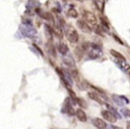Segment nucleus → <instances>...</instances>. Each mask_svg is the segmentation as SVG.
<instances>
[{
  "label": "nucleus",
  "mask_w": 130,
  "mask_h": 129,
  "mask_svg": "<svg viewBox=\"0 0 130 129\" xmlns=\"http://www.w3.org/2000/svg\"><path fill=\"white\" fill-rule=\"evenodd\" d=\"M66 34H67V38L70 43H77L78 42L79 34L76 31V29L74 28H73L72 26H69V27L67 28Z\"/></svg>",
  "instance_id": "obj_1"
},
{
  "label": "nucleus",
  "mask_w": 130,
  "mask_h": 129,
  "mask_svg": "<svg viewBox=\"0 0 130 129\" xmlns=\"http://www.w3.org/2000/svg\"><path fill=\"white\" fill-rule=\"evenodd\" d=\"M82 16H83V19L85 20L88 23L95 25L98 22V19H96V15H95L93 13L89 12V11H84L83 14H82Z\"/></svg>",
  "instance_id": "obj_2"
},
{
  "label": "nucleus",
  "mask_w": 130,
  "mask_h": 129,
  "mask_svg": "<svg viewBox=\"0 0 130 129\" xmlns=\"http://www.w3.org/2000/svg\"><path fill=\"white\" fill-rule=\"evenodd\" d=\"M76 24H77V27L82 31V32L88 33V34H90V33L92 32V29L89 27L86 21H83V20H78Z\"/></svg>",
  "instance_id": "obj_3"
},
{
  "label": "nucleus",
  "mask_w": 130,
  "mask_h": 129,
  "mask_svg": "<svg viewBox=\"0 0 130 129\" xmlns=\"http://www.w3.org/2000/svg\"><path fill=\"white\" fill-rule=\"evenodd\" d=\"M116 65L126 74H130V65L126 62V60H117Z\"/></svg>",
  "instance_id": "obj_4"
},
{
  "label": "nucleus",
  "mask_w": 130,
  "mask_h": 129,
  "mask_svg": "<svg viewBox=\"0 0 130 129\" xmlns=\"http://www.w3.org/2000/svg\"><path fill=\"white\" fill-rule=\"evenodd\" d=\"M101 115H102V117L104 118V119H105V120L109 121V122H111V123H114V122H116V120H117V118L115 117L112 113H111L108 110H102Z\"/></svg>",
  "instance_id": "obj_5"
},
{
  "label": "nucleus",
  "mask_w": 130,
  "mask_h": 129,
  "mask_svg": "<svg viewBox=\"0 0 130 129\" xmlns=\"http://www.w3.org/2000/svg\"><path fill=\"white\" fill-rule=\"evenodd\" d=\"M92 123L96 128H99V129L107 128V124H106V122L104 120H103V119H99V118H95V119H93Z\"/></svg>",
  "instance_id": "obj_6"
},
{
  "label": "nucleus",
  "mask_w": 130,
  "mask_h": 129,
  "mask_svg": "<svg viewBox=\"0 0 130 129\" xmlns=\"http://www.w3.org/2000/svg\"><path fill=\"white\" fill-rule=\"evenodd\" d=\"M75 115L80 122H86V121H87V115H86V113L84 112V110H82V109H78V110H76Z\"/></svg>",
  "instance_id": "obj_7"
},
{
  "label": "nucleus",
  "mask_w": 130,
  "mask_h": 129,
  "mask_svg": "<svg viewBox=\"0 0 130 129\" xmlns=\"http://www.w3.org/2000/svg\"><path fill=\"white\" fill-rule=\"evenodd\" d=\"M52 30H53V34H54L57 38H58L59 39L63 38V37H64L63 30H62V29L60 28V26H54Z\"/></svg>",
  "instance_id": "obj_8"
},
{
  "label": "nucleus",
  "mask_w": 130,
  "mask_h": 129,
  "mask_svg": "<svg viewBox=\"0 0 130 129\" xmlns=\"http://www.w3.org/2000/svg\"><path fill=\"white\" fill-rule=\"evenodd\" d=\"M111 99H112V101L116 103L118 106H124V105L126 104L125 101L122 99L121 96H119V95H112V96H111Z\"/></svg>",
  "instance_id": "obj_9"
},
{
  "label": "nucleus",
  "mask_w": 130,
  "mask_h": 129,
  "mask_svg": "<svg viewBox=\"0 0 130 129\" xmlns=\"http://www.w3.org/2000/svg\"><path fill=\"white\" fill-rule=\"evenodd\" d=\"M88 95H89V97L91 99V100L96 101V102H98L99 104H104L103 100H102V99L100 98V97L98 96V95H96V93H94V92H89V93H88Z\"/></svg>",
  "instance_id": "obj_10"
},
{
  "label": "nucleus",
  "mask_w": 130,
  "mask_h": 129,
  "mask_svg": "<svg viewBox=\"0 0 130 129\" xmlns=\"http://www.w3.org/2000/svg\"><path fill=\"white\" fill-rule=\"evenodd\" d=\"M45 47H46V50L48 52L49 54L52 55L53 57H56V50H55L54 45H53L52 43L46 44V45H45Z\"/></svg>",
  "instance_id": "obj_11"
},
{
  "label": "nucleus",
  "mask_w": 130,
  "mask_h": 129,
  "mask_svg": "<svg viewBox=\"0 0 130 129\" xmlns=\"http://www.w3.org/2000/svg\"><path fill=\"white\" fill-rule=\"evenodd\" d=\"M65 108H66V112H67L69 116H74V114H75V111H74V108L71 106V104L69 103L68 100H67V102H66Z\"/></svg>",
  "instance_id": "obj_12"
},
{
  "label": "nucleus",
  "mask_w": 130,
  "mask_h": 129,
  "mask_svg": "<svg viewBox=\"0 0 130 129\" xmlns=\"http://www.w3.org/2000/svg\"><path fill=\"white\" fill-rule=\"evenodd\" d=\"M110 53H111V54L112 55L116 60H126L125 57L120 53H119L118 51H115V50H113V49H111V50L110 51Z\"/></svg>",
  "instance_id": "obj_13"
},
{
  "label": "nucleus",
  "mask_w": 130,
  "mask_h": 129,
  "mask_svg": "<svg viewBox=\"0 0 130 129\" xmlns=\"http://www.w3.org/2000/svg\"><path fill=\"white\" fill-rule=\"evenodd\" d=\"M93 2L96 5V8L98 9L101 12H104V0H93Z\"/></svg>",
  "instance_id": "obj_14"
},
{
  "label": "nucleus",
  "mask_w": 130,
  "mask_h": 129,
  "mask_svg": "<svg viewBox=\"0 0 130 129\" xmlns=\"http://www.w3.org/2000/svg\"><path fill=\"white\" fill-rule=\"evenodd\" d=\"M58 50H59V52L62 54L66 55L67 53V52H68V47H67V45H66L65 43L61 42V43L59 44V45H58Z\"/></svg>",
  "instance_id": "obj_15"
},
{
  "label": "nucleus",
  "mask_w": 130,
  "mask_h": 129,
  "mask_svg": "<svg viewBox=\"0 0 130 129\" xmlns=\"http://www.w3.org/2000/svg\"><path fill=\"white\" fill-rule=\"evenodd\" d=\"M106 108H107V110H109L111 113H112L113 115L115 116V117L117 118V119H120V115L119 114V112L117 111V110L115 108H113L112 106H111V105H109V104H106Z\"/></svg>",
  "instance_id": "obj_16"
},
{
  "label": "nucleus",
  "mask_w": 130,
  "mask_h": 129,
  "mask_svg": "<svg viewBox=\"0 0 130 129\" xmlns=\"http://www.w3.org/2000/svg\"><path fill=\"white\" fill-rule=\"evenodd\" d=\"M45 33H46V37L48 38V40L52 41V33L53 30L52 28H50V26L48 25H45Z\"/></svg>",
  "instance_id": "obj_17"
},
{
  "label": "nucleus",
  "mask_w": 130,
  "mask_h": 129,
  "mask_svg": "<svg viewBox=\"0 0 130 129\" xmlns=\"http://www.w3.org/2000/svg\"><path fill=\"white\" fill-rule=\"evenodd\" d=\"M74 53H75V55L78 57V60H80L83 56V53L84 50L82 48V46H77L74 50Z\"/></svg>",
  "instance_id": "obj_18"
},
{
  "label": "nucleus",
  "mask_w": 130,
  "mask_h": 129,
  "mask_svg": "<svg viewBox=\"0 0 130 129\" xmlns=\"http://www.w3.org/2000/svg\"><path fill=\"white\" fill-rule=\"evenodd\" d=\"M67 14H68V16H70V17H72V18H76L78 16L77 11H76L75 9H74V8L69 9L68 13H67Z\"/></svg>",
  "instance_id": "obj_19"
},
{
  "label": "nucleus",
  "mask_w": 130,
  "mask_h": 129,
  "mask_svg": "<svg viewBox=\"0 0 130 129\" xmlns=\"http://www.w3.org/2000/svg\"><path fill=\"white\" fill-rule=\"evenodd\" d=\"M64 62H65V64H67L68 67H70V68L74 67V62L72 58H65L64 59Z\"/></svg>",
  "instance_id": "obj_20"
},
{
  "label": "nucleus",
  "mask_w": 130,
  "mask_h": 129,
  "mask_svg": "<svg viewBox=\"0 0 130 129\" xmlns=\"http://www.w3.org/2000/svg\"><path fill=\"white\" fill-rule=\"evenodd\" d=\"M94 31L98 35H103V26H99L95 24V28H94Z\"/></svg>",
  "instance_id": "obj_21"
},
{
  "label": "nucleus",
  "mask_w": 130,
  "mask_h": 129,
  "mask_svg": "<svg viewBox=\"0 0 130 129\" xmlns=\"http://www.w3.org/2000/svg\"><path fill=\"white\" fill-rule=\"evenodd\" d=\"M100 21H101V24L103 26V28H105L106 29H109V22H108V21H106L105 18L100 16Z\"/></svg>",
  "instance_id": "obj_22"
},
{
  "label": "nucleus",
  "mask_w": 130,
  "mask_h": 129,
  "mask_svg": "<svg viewBox=\"0 0 130 129\" xmlns=\"http://www.w3.org/2000/svg\"><path fill=\"white\" fill-rule=\"evenodd\" d=\"M76 102H77L78 104L80 105V107H82V108H86V107H87V103H86V102L82 98H78L77 97Z\"/></svg>",
  "instance_id": "obj_23"
},
{
  "label": "nucleus",
  "mask_w": 130,
  "mask_h": 129,
  "mask_svg": "<svg viewBox=\"0 0 130 129\" xmlns=\"http://www.w3.org/2000/svg\"><path fill=\"white\" fill-rule=\"evenodd\" d=\"M72 77H73V78L74 79L75 81H77V82H79V80H80V78H79V72H78V71L77 69H73L72 71Z\"/></svg>",
  "instance_id": "obj_24"
},
{
  "label": "nucleus",
  "mask_w": 130,
  "mask_h": 129,
  "mask_svg": "<svg viewBox=\"0 0 130 129\" xmlns=\"http://www.w3.org/2000/svg\"><path fill=\"white\" fill-rule=\"evenodd\" d=\"M120 113L123 116H125V117L130 118V110H128V109H125V108L121 109L120 110Z\"/></svg>",
  "instance_id": "obj_25"
},
{
  "label": "nucleus",
  "mask_w": 130,
  "mask_h": 129,
  "mask_svg": "<svg viewBox=\"0 0 130 129\" xmlns=\"http://www.w3.org/2000/svg\"><path fill=\"white\" fill-rule=\"evenodd\" d=\"M113 38H114L115 39H116L117 41H118V42H119V43H120V44H121V45H123V44H124L123 42H122L121 40H120V38H118V37H117V36H115V35H114V36H113Z\"/></svg>",
  "instance_id": "obj_26"
},
{
  "label": "nucleus",
  "mask_w": 130,
  "mask_h": 129,
  "mask_svg": "<svg viewBox=\"0 0 130 129\" xmlns=\"http://www.w3.org/2000/svg\"><path fill=\"white\" fill-rule=\"evenodd\" d=\"M108 128H119V126H112V125H110V126H107Z\"/></svg>",
  "instance_id": "obj_27"
},
{
  "label": "nucleus",
  "mask_w": 130,
  "mask_h": 129,
  "mask_svg": "<svg viewBox=\"0 0 130 129\" xmlns=\"http://www.w3.org/2000/svg\"><path fill=\"white\" fill-rule=\"evenodd\" d=\"M121 97H122V99H123V100L125 101V102H126V103H128V102H129V101L127 100V99L126 98L125 96H123V95H121Z\"/></svg>",
  "instance_id": "obj_28"
},
{
  "label": "nucleus",
  "mask_w": 130,
  "mask_h": 129,
  "mask_svg": "<svg viewBox=\"0 0 130 129\" xmlns=\"http://www.w3.org/2000/svg\"><path fill=\"white\" fill-rule=\"evenodd\" d=\"M127 129H130V121L127 122Z\"/></svg>",
  "instance_id": "obj_29"
},
{
  "label": "nucleus",
  "mask_w": 130,
  "mask_h": 129,
  "mask_svg": "<svg viewBox=\"0 0 130 129\" xmlns=\"http://www.w3.org/2000/svg\"><path fill=\"white\" fill-rule=\"evenodd\" d=\"M129 76H130V74H129Z\"/></svg>",
  "instance_id": "obj_30"
}]
</instances>
